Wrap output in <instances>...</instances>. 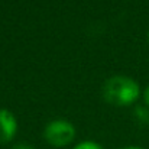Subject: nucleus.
Returning <instances> with one entry per match:
<instances>
[{"instance_id":"1","label":"nucleus","mask_w":149,"mask_h":149,"mask_svg":"<svg viewBox=\"0 0 149 149\" xmlns=\"http://www.w3.org/2000/svg\"><path fill=\"white\" fill-rule=\"evenodd\" d=\"M139 86L125 75H114L103 84V99L113 106H129L139 97Z\"/></svg>"},{"instance_id":"2","label":"nucleus","mask_w":149,"mask_h":149,"mask_svg":"<svg viewBox=\"0 0 149 149\" xmlns=\"http://www.w3.org/2000/svg\"><path fill=\"white\" fill-rule=\"evenodd\" d=\"M75 138V127L64 119H55L45 126L44 139L55 148L70 145Z\"/></svg>"},{"instance_id":"3","label":"nucleus","mask_w":149,"mask_h":149,"mask_svg":"<svg viewBox=\"0 0 149 149\" xmlns=\"http://www.w3.org/2000/svg\"><path fill=\"white\" fill-rule=\"evenodd\" d=\"M17 130V122L15 119V116L6 110L1 109L0 110V143H7L10 142Z\"/></svg>"},{"instance_id":"4","label":"nucleus","mask_w":149,"mask_h":149,"mask_svg":"<svg viewBox=\"0 0 149 149\" xmlns=\"http://www.w3.org/2000/svg\"><path fill=\"white\" fill-rule=\"evenodd\" d=\"M74 149H103V148L100 146L99 143L93 142V141H84V142H81V143L75 145Z\"/></svg>"},{"instance_id":"5","label":"nucleus","mask_w":149,"mask_h":149,"mask_svg":"<svg viewBox=\"0 0 149 149\" xmlns=\"http://www.w3.org/2000/svg\"><path fill=\"white\" fill-rule=\"evenodd\" d=\"M135 116H136L139 120H146V122H148V119H149V113L143 107H138V109L135 110Z\"/></svg>"},{"instance_id":"6","label":"nucleus","mask_w":149,"mask_h":149,"mask_svg":"<svg viewBox=\"0 0 149 149\" xmlns=\"http://www.w3.org/2000/svg\"><path fill=\"white\" fill-rule=\"evenodd\" d=\"M12 149H35L32 145H29V143H23V142H20V143H16V145H13V148Z\"/></svg>"},{"instance_id":"7","label":"nucleus","mask_w":149,"mask_h":149,"mask_svg":"<svg viewBox=\"0 0 149 149\" xmlns=\"http://www.w3.org/2000/svg\"><path fill=\"white\" fill-rule=\"evenodd\" d=\"M143 99H145V103L149 106V87L145 90V94H143Z\"/></svg>"},{"instance_id":"8","label":"nucleus","mask_w":149,"mask_h":149,"mask_svg":"<svg viewBox=\"0 0 149 149\" xmlns=\"http://www.w3.org/2000/svg\"><path fill=\"white\" fill-rule=\"evenodd\" d=\"M122 149H141V148H138V146H126V148H122Z\"/></svg>"},{"instance_id":"9","label":"nucleus","mask_w":149,"mask_h":149,"mask_svg":"<svg viewBox=\"0 0 149 149\" xmlns=\"http://www.w3.org/2000/svg\"><path fill=\"white\" fill-rule=\"evenodd\" d=\"M148 41H149V33H148Z\"/></svg>"}]
</instances>
